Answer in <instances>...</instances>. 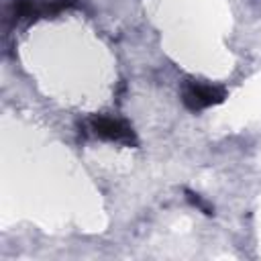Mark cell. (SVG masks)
Here are the masks:
<instances>
[{"label": "cell", "instance_id": "2", "mask_svg": "<svg viewBox=\"0 0 261 261\" xmlns=\"http://www.w3.org/2000/svg\"><path fill=\"white\" fill-rule=\"evenodd\" d=\"M92 128L98 137L106 139V141H114V143H124V145H135V133L130 128L128 122L120 120V118H112V116H96L92 120Z\"/></svg>", "mask_w": 261, "mask_h": 261}, {"label": "cell", "instance_id": "3", "mask_svg": "<svg viewBox=\"0 0 261 261\" xmlns=\"http://www.w3.org/2000/svg\"><path fill=\"white\" fill-rule=\"evenodd\" d=\"M188 200L194 204V206H198L200 210H204V214H212V208L202 200V198H198V194H192V192H188Z\"/></svg>", "mask_w": 261, "mask_h": 261}, {"label": "cell", "instance_id": "1", "mask_svg": "<svg viewBox=\"0 0 261 261\" xmlns=\"http://www.w3.org/2000/svg\"><path fill=\"white\" fill-rule=\"evenodd\" d=\"M181 100L184 104L190 108V110H202V108H208L212 104H218L224 100V90L218 88V86H210V84H200V82H190L186 88H184V94H181Z\"/></svg>", "mask_w": 261, "mask_h": 261}]
</instances>
